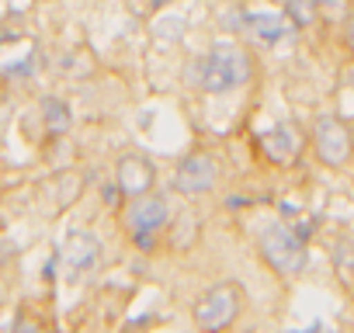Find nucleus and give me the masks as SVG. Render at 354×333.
Returning a JSON list of instances; mask_svg holds the SVG:
<instances>
[{
  "label": "nucleus",
  "mask_w": 354,
  "mask_h": 333,
  "mask_svg": "<svg viewBox=\"0 0 354 333\" xmlns=\"http://www.w3.org/2000/svg\"><path fill=\"white\" fill-rule=\"evenodd\" d=\"M257 250H261V260L285 281H295L306 271V260H309L306 240L295 229H288L285 222L264 226L261 236H257Z\"/></svg>",
  "instance_id": "20e7f679"
},
{
  "label": "nucleus",
  "mask_w": 354,
  "mask_h": 333,
  "mask_svg": "<svg viewBox=\"0 0 354 333\" xmlns=\"http://www.w3.org/2000/svg\"><path fill=\"white\" fill-rule=\"evenodd\" d=\"M309 146L316 153V160L323 166H333V171H340V166L351 163L354 156V139H351V129L333 115V111H323L313 129H309Z\"/></svg>",
  "instance_id": "39448f33"
},
{
  "label": "nucleus",
  "mask_w": 354,
  "mask_h": 333,
  "mask_svg": "<svg viewBox=\"0 0 354 333\" xmlns=\"http://www.w3.org/2000/svg\"><path fill=\"white\" fill-rule=\"evenodd\" d=\"M15 333H56V330H53V323H46L39 312L25 309V312H18V319H15Z\"/></svg>",
  "instance_id": "2eb2a0df"
},
{
  "label": "nucleus",
  "mask_w": 354,
  "mask_h": 333,
  "mask_svg": "<svg viewBox=\"0 0 354 333\" xmlns=\"http://www.w3.org/2000/svg\"><path fill=\"white\" fill-rule=\"evenodd\" d=\"M347 4H354V0H347Z\"/></svg>",
  "instance_id": "4be33fe9"
},
{
  "label": "nucleus",
  "mask_w": 354,
  "mask_h": 333,
  "mask_svg": "<svg viewBox=\"0 0 354 333\" xmlns=\"http://www.w3.org/2000/svg\"><path fill=\"white\" fill-rule=\"evenodd\" d=\"M188 77L202 94L223 97V94H233V91H240L254 80V59L236 42H216L205 56H198L192 63Z\"/></svg>",
  "instance_id": "f257e3e1"
},
{
  "label": "nucleus",
  "mask_w": 354,
  "mask_h": 333,
  "mask_svg": "<svg viewBox=\"0 0 354 333\" xmlns=\"http://www.w3.org/2000/svg\"><path fill=\"white\" fill-rule=\"evenodd\" d=\"M340 4H347V0H316L319 15H337V11H340Z\"/></svg>",
  "instance_id": "f3484780"
},
{
  "label": "nucleus",
  "mask_w": 354,
  "mask_h": 333,
  "mask_svg": "<svg viewBox=\"0 0 354 333\" xmlns=\"http://www.w3.org/2000/svg\"><path fill=\"white\" fill-rule=\"evenodd\" d=\"M240 32H243V39H247L250 46H257V49H274V46H281V42L288 39L292 21H288L285 15H278V11H247V15L240 18Z\"/></svg>",
  "instance_id": "6e6552de"
},
{
  "label": "nucleus",
  "mask_w": 354,
  "mask_h": 333,
  "mask_svg": "<svg viewBox=\"0 0 354 333\" xmlns=\"http://www.w3.org/2000/svg\"><path fill=\"white\" fill-rule=\"evenodd\" d=\"M219 178H223L219 156L198 149V153H188L174 166V191L177 195H205L219 184Z\"/></svg>",
  "instance_id": "423d86ee"
},
{
  "label": "nucleus",
  "mask_w": 354,
  "mask_h": 333,
  "mask_svg": "<svg viewBox=\"0 0 354 333\" xmlns=\"http://www.w3.org/2000/svg\"><path fill=\"white\" fill-rule=\"evenodd\" d=\"M42 122H46L49 135H63V132H70V125H73L70 104L59 101V97H46V101H42Z\"/></svg>",
  "instance_id": "f8f14e48"
},
{
  "label": "nucleus",
  "mask_w": 354,
  "mask_h": 333,
  "mask_svg": "<svg viewBox=\"0 0 354 333\" xmlns=\"http://www.w3.org/2000/svg\"><path fill=\"white\" fill-rule=\"evenodd\" d=\"M195 240H198V219L195 216L170 219V226H167V247L170 250H188Z\"/></svg>",
  "instance_id": "ddd939ff"
},
{
  "label": "nucleus",
  "mask_w": 354,
  "mask_h": 333,
  "mask_svg": "<svg viewBox=\"0 0 354 333\" xmlns=\"http://www.w3.org/2000/svg\"><path fill=\"white\" fill-rule=\"evenodd\" d=\"M351 309H354V288H351Z\"/></svg>",
  "instance_id": "aec40b11"
},
{
  "label": "nucleus",
  "mask_w": 354,
  "mask_h": 333,
  "mask_svg": "<svg viewBox=\"0 0 354 333\" xmlns=\"http://www.w3.org/2000/svg\"><path fill=\"white\" fill-rule=\"evenodd\" d=\"M167 4H174V0H153V8H167Z\"/></svg>",
  "instance_id": "6ab92c4d"
},
{
  "label": "nucleus",
  "mask_w": 354,
  "mask_h": 333,
  "mask_svg": "<svg viewBox=\"0 0 354 333\" xmlns=\"http://www.w3.org/2000/svg\"><path fill=\"white\" fill-rule=\"evenodd\" d=\"M344 46H347V53L354 56V11L344 18Z\"/></svg>",
  "instance_id": "dca6fc26"
},
{
  "label": "nucleus",
  "mask_w": 354,
  "mask_h": 333,
  "mask_svg": "<svg viewBox=\"0 0 354 333\" xmlns=\"http://www.w3.org/2000/svg\"><path fill=\"white\" fill-rule=\"evenodd\" d=\"M115 184L125 195V202L149 195L156 184V166L142 153H125V156H118V166H115Z\"/></svg>",
  "instance_id": "9d476101"
},
{
  "label": "nucleus",
  "mask_w": 354,
  "mask_h": 333,
  "mask_svg": "<svg viewBox=\"0 0 354 333\" xmlns=\"http://www.w3.org/2000/svg\"><path fill=\"white\" fill-rule=\"evenodd\" d=\"M351 139H354V129H351Z\"/></svg>",
  "instance_id": "412c9836"
},
{
  "label": "nucleus",
  "mask_w": 354,
  "mask_h": 333,
  "mask_svg": "<svg viewBox=\"0 0 354 333\" xmlns=\"http://www.w3.org/2000/svg\"><path fill=\"white\" fill-rule=\"evenodd\" d=\"M257 149H261V156H264L271 166H292V163L302 156L306 139H302V132H299L292 122H278L274 129H268V132L257 139Z\"/></svg>",
  "instance_id": "0eeeda50"
},
{
  "label": "nucleus",
  "mask_w": 354,
  "mask_h": 333,
  "mask_svg": "<svg viewBox=\"0 0 354 333\" xmlns=\"http://www.w3.org/2000/svg\"><path fill=\"white\" fill-rule=\"evenodd\" d=\"M122 226L132 240L136 250L142 254H156L163 236H167V226H170V205L163 195L149 191V195H139V198H129L122 205Z\"/></svg>",
  "instance_id": "f03ea898"
},
{
  "label": "nucleus",
  "mask_w": 354,
  "mask_h": 333,
  "mask_svg": "<svg viewBox=\"0 0 354 333\" xmlns=\"http://www.w3.org/2000/svg\"><path fill=\"white\" fill-rule=\"evenodd\" d=\"M333 274H337V281L351 292L354 288V236H340L337 243H333Z\"/></svg>",
  "instance_id": "9b49d317"
},
{
  "label": "nucleus",
  "mask_w": 354,
  "mask_h": 333,
  "mask_svg": "<svg viewBox=\"0 0 354 333\" xmlns=\"http://www.w3.org/2000/svg\"><path fill=\"white\" fill-rule=\"evenodd\" d=\"M101 260V243L91 233H70L63 250H59V264L66 271V281H80L84 274H91Z\"/></svg>",
  "instance_id": "1a4fd4ad"
},
{
  "label": "nucleus",
  "mask_w": 354,
  "mask_h": 333,
  "mask_svg": "<svg viewBox=\"0 0 354 333\" xmlns=\"http://www.w3.org/2000/svg\"><path fill=\"white\" fill-rule=\"evenodd\" d=\"M285 18L292 21V28L306 32L319 21V8H316V0H285Z\"/></svg>",
  "instance_id": "4468645a"
},
{
  "label": "nucleus",
  "mask_w": 354,
  "mask_h": 333,
  "mask_svg": "<svg viewBox=\"0 0 354 333\" xmlns=\"http://www.w3.org/2000/svg\"><path fill=\"white\" fill-rule=\"evenodd\" d=\"M288 333H330V326H326V323H313V326H306V330H288Z\"/></svg>",
  "instance_id": "a211bd4d"
},
{
  "label": "nucleus",
  "mask_w": 354,
  "mask_h": 333,
  "mask_svg": "<svg viewBox=\"0 0 354 333\" xmlns=\"http://www.w3.org/2000/svg\"><path fill=\"white\" fill-rule=\"evenodd\" d=\"M247 305V292L236 281H216L212 288H205L195 305H192V319L198 326V333H230L240 319Z\"/></svg>",
  "instance_id": "7ed1b4c3"
}]
</instances>
